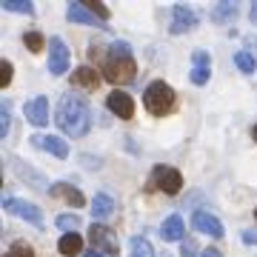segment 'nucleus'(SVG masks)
<instances>
[{"label": "nucleus", "mask_w": 257, "mask_h": 257, "mask_svg": "<svg viewBox=\"0 0 257 257\" xmlns=\"http://www.w3.org/2000/svg\"><path fill=\"white\" fill-rule=\"evenodd\" d=\"M55 123L60 126V132L66 138H86L89 128H92V109H89V103L83 100L80 94L69 92L60 97Z\"/></svg>", "instance_id": "obj_1"}, {"label": "nucleus", "mask_w": 257, "mask_h": 257, "mask_svg": "<svg viewBox=\"0 0 257 257\" xmlns=\"http://www.w3.org/2000/svg\"><path fill=\"white\" fill-rule=\"evenodd\" d=\"M143 103H146V109L157 117H163L169 111L175 109V89L163 80H155L146 86V92H143Z\"/></svg>", "instance_id": "obj_2"}, {"label": "nucleus", "mask_w": 257, "mask_h": 257, "mask_svg": "<svg viewBox=\"0 0 257 257\" xmlns=\"http://www.w3.org/2000/svg\"><path fill=\"white\" fill-rule=\"evenodd\" d=\"M100 72L103 77L109 83H117V86H123V83H132L135 80V72H138V66H135V60L132 57H106L100 63Z\"/></svg>", "instance_id": "obj_3"}, {"label": "nucleus", "mask_w": 257, "mask_h": 257, "mask_svg": "<svg viewBox=\"0 0 257 257\" xmlns=\"http://www.w3.org/2000/svg\"><path fill=\"white\" fill-rule=\"evenodd\" d=\"M152 189H160L166 194H177L180 192V186H183V175L177 172V169H169V166H157L155 172H152Z\"/></svg>", "instance_id": "obj_4"}, {"label": "nucleus", "mask_w": 257, "mask_h": 257, "mask_svg": "<svg viewBox=\"0 0 257 257\" xmlns=\"http://www.w3.org/2000/svg\"><path fill=\"white\" fill-rule=\"evenodd\" d=\"M3 209L12 211L15 217H23L26 223H32V226H43V211L37 209L35 203H29V200H18V197H3Z\"/></svg>", "instance_id": "obj_5"}, {"label": "nucleus", "mask_w": 257, "mask_h": 257, "mask_svg": "<svg viewBox=\"0 0 257 257\" xmlns=\"http://www.w3.org/2000/svg\"><path fill=\"white\" fill-rule=\"evenodd\" d=\"M89 240H92V248H97L103 254H117V248H120V243H117V237L111 234V229H106L100 223H92Z\"/></svg>", "instance_id": "obj_6"}, {"label": "nucleus", "mask_w": 257, "mask_h": 257, "mask_svg": "<svg viewBox=\"0 0 257 257\" xmlns=\"http://www.w3.org/2000/svg\"><path fill=\"white\" fill-rule=\"evenodd\" d=\"M49 72L52 74H66L69 72V49L60 37H52L49 40Z\"/></svg>", "instance_id": "obj_7"}, {"label": "nucleus", "mask_w": 257, "mask_h": 257, "mask_svg": "<svg viewBox=\"0 0 257 257\" xmlns=\"http://www.w3.org/2000/svg\"><path fill=\"white\" fill-rule=\"evenodd\" d=\"M106 106H109V111L117 114L120 120L135 117V100H132V94H126V92H111L109 97H106Z\"/></svg>", "instance_id": "obj_8"}, {"label": "nucleus", "mask_w": 257, "mask_h": 257, "mask_svg": "<svg viewBox=\"0 0 257 257\" xmlns=\"http://www.w3.org/2000/svg\"><path fill=\"white\" fill-rule=\"evenodd\" d=\"M197 26V15H194L189 6L177 3L172 9V35H183V32H192Z\"/></svg>", "instance_id": "obj_9"}, {"label": "nucleus", "mask_w": 257, "mask_h": 257, "mask_svg": "<svg viewBox=\"0 0 257 257\" xmlns=\"http://www.w3.org/2000/svg\"><path fill=\"white\" fill-rule=\"evenodd\" d=\"M66 18L72 20V23H83V26H97V29H106V23H103L94 12L86 9V3H69L66 6Z\"/></svg>", "instance_id": "obj_10"}, {"label": "nucleus", "mask_w": 257, "mask_h": 257, "mask_svg": "<svg viewBox=\"0 0 257 257\" xmlns=\"http://www.w3.org/2000/svg\"><path fill=\"white\" fill-rule=\"evenodd\" d=\"M23 114L32 126H46L49 123V100L46 97H32V100L23 106Z\"/></svg>", "instance_id": "obj_11"}, {"label": "nucleus", "mask_w": 257, "mask_h": 257, "mask_svg": "<svg viewBox=\"0 0 257 257\" xmlns=\"http://www.w3.org/2000/svg\"><path fill=\"white\" fill-rule=\"evenodd\" d=\"M209 74H211V57H209V52L197 49L192 55V83L203 86V83H209Z\"/></svg>", "instance_id": "obj_12"}, {"label": "nucleus", "mask_w": 257, "mask_h": 257, "mask_svg": "<svg viewBox=\"0 0 257 257\" xmlns=\"http://www.w3.org/2000/svg\"><path fill=\"white\" fill-rule=\"evenodd\" d=\"M192 226L197 231H203V234H209V237H223V223L214 217V214H209V211H194L192 217Z\"/></svg>", "instance_id": "obj_13"}, {"label": "nucleus", "mask_w": 257, "mask_h": 257, "mask_svg": "<svg viewBox=\"0 0 257 257\" xmlns=\"http://www.w3.org/2000/svg\"><path fill=\"white\" fill-rule=\"evenodd\" d=\"M32 143H35L37 149L49 152V155H55V157H69V143L60 140V138H55V135H35Z\"/></svg>", "instance_id": "obj_14"}, {"label": "nucleus", "mask_w": 257, "mask_h": 257, "mask_svg": "<svg viewBox=\"0 0 257 257\" xmlns=\"http://www.w3.org/2000/svg\"><path fill=\"white\" fill-rule=\"evenodd\" d=\"M114 197L111 194H106V192H100V194H94V200H92V217L94 220H109L111 214H114Z\"/></svg>", "instance_id": "obj_15"}, {"label": "nucleus", "mask_w": 257, "mask_h": 257, "mask_svg": "<svg viewBox=\"0 0 257 257\" xmlns=\"http://www.w3.org/2000/svg\"><path fill=\"white\" fill-rule=\"evenodd\" d=\"M49 194L52 197H60V200H66L69 206H74V209H80L83 203H86V197H83L74 186H69V183H55L52 189H49Z\"/></svg>", "instance_id": "obj_16"}, {"label": "nucleus", "mask_w": 257, "mask_h": 257, "mask_svg": "<svg viewBox=\"0 0 257 257\" xmlns=\"http://www.w3.org/2000/svg\"><path fill=\"white\" fill-rule=\"evenodd\" d=\"M183 231H186L183 217L180 214H172V217H166L163 229H160V237L169 240V243H175V240H183Z\"/></svg>", "instance_id": "obj_17"}, {"label": "nucleus", "mask_w": 257, "mask_h": 257, "mask_svg": "<svg viewBox=\"0 0 257 257\" xmlns=\"http://www.w3.org/2000/svg\"><path fill=\"white\" fill-rule=\"evenodd\" d=\"M12 166H15V175H18L20 180H32V183H35V189H40V192H49V189H52V186H46V180L37 175L35 169L23 166V163L18 160V157H12Z\"/></svg>", "instance_id": "obj_18"}, {"label": "nucleus", "mask_w": 257, "mask_h": 257, "mask_svg": "<svg viewBox=\"0 0 257 257\" xmlns=\"http://www.w3.org/2000/svg\"><path fill=\"white\" fill-rule=\"evenodd\" d=\"M72 83H74V86H83V89H97L100 77H97V72H94V69H89V66H80V69H74Z\"/></svg>", "instance_id": "obj_19"}, {"label": "nucleus", "mask_w": 257, "mask_h": 257, "mask_svg": "<svg viewBox=\"0 0 257 257\" xmlns=\"http://www.w3.org/2000/svg\"><path fill=\"white\" fill-rule=\"evenodd\" d=\"M237 3H217L214 9L209 12V18L214 20V23H231V20L237 18Z\"/></svg>", "instance_id": "obj_20"}, {"label": "nucleus", "mask_w": 257, "mask_h": 257, "mask_svg": "<svg viewBox=\"0 0 257 257\" xmlns=\"http://www.w3.org/2000/svg\"><path fill=\"white\" fill-rule=\"evenodd\" d=\"M57 248H60V254H66V257L80 254V251H83V237H80V234H63L60 243H57Z\"/></svg>", "instance_id": "obj_21"}, {"label": "nucleus", "mask_w": 257, "mask_h": 257, "mask_svg": "<svg viewBox=\"0 0 257 257\" xmlns=\"http://www.w3.org/2000/svg\"><path fill=\"white\" fill-rule=\"evenodd\" d=\"M80 226H83V220L77 214H60V217H57V229H63L66 234H77Z\"/></svg>", "instance_id": "obj_22"}, {"label": "nucleus", "mask_w": 257, "mask_h": 257, "mask_svg": "<svg viewBox=\"0 0 257 257\" xmlns=\"http://www.w3.org/2000/svg\"><path fill=\"white\" fill-rule=\"evenodd\" d=\"M132 257H155V248L146 237H132Z\"/></svg>", "instance_id": "obj_23"}, {"label": "nucleus", "mask_w": 257, "mask_h": 257, "mask_svg": "<svg viewBox=\"0 0 257 257\" xmlns=\"http://www.w3.org/2000/svg\"><path fill=\"white\" fill-rule=\"evenodd\" d=\"M3 257H35V248L29 246L26 240H15V243L9 246V251H6Z\"/></svg>", "instance_id": "obj_24"}, {"label": "nucleus", "mask_w": 257, "mask_h": 257, "mask_svg": "<svg viewBox=\"0 0 257 257\" xmlns=\"http://www.w3.org/2000/svg\"><path fill=\"white\" fill-rule=\"evenodd\" d=\"M3 9L6 12H18V15H35V6L26 0H3Z\"/></svg>", "instance_id": "obj_25"}, {"label": "nucleus", "mask_w": 257, "mask_h": 257, "mask_svg": "<svg viewBox=\"0 0 257 257\" xmlns=\"http://www.w3.org/2000/svg\"><path fill=\"white\" fill-rule=\"evenodd\" d=\"M234 63H237L240 72L254 74V55H251V52H237V55H234Z\"/></svg>", "instance_id": "obj_26"}, {"label": "nucleus", "mask_w": 257, "mask_h": 257, "mask_svg": "<svg viewBox=\"0 0 257 257\" xmlns=\"http://www.w3.org/2000/svg\"><path fill=\"white\" fill-rule=\"evenodd\" d=\"M23 43H26L29 52H40V49L46 46V40H43V35H40V32H26Z\"/></svg>", "instance_id": "obj_27"}, {"label": "nucleus", "mask_w": 257, "mask_h": 257, "mask_svg": "<svg viewBox=\"0 0 257 257\" xmlns=\"http://www.w3.org/2000/svg\"><path fill=\"white\" fill-rule=\"evenodd\" d=\"M109 55L111 57H132V46H128L126 40H117V43L109 46Z\"/></svg>", "instance_id": "obj_28"}, {"label": "nucleus", "mask_w": 257, "mask_h": 257, "mask_svg": "<svg viewBox=\"0 0 257 257\" xmlns=\"http://www.w3.org/2000/svg\"><path fill=\"white\" fill-rule=\"evenodd\" d=\"M9 120H12L9 103H3V106H0V138H6V135H9Z\"/></svg>", "instance_id": "obj_29"}, {"label": "nucleus", "mask_w": 257, "mask_h": 257, "mask_svg": "<svg viewBox=\"0 0 257 257\" xmlns=\"http://www.w3.org/2000/svg\"><path fill=\"white\" fill-rule=\"evenodd\" d=\"M86 9H89V12H94V15H97V18L103 20V23L109 20V9H106L103 3H86Z\"/></svg>", "instance_id": "obj_30"}, {"label": "nucleus", "mask_w": 257, "mask_h": 257, "mask_svg": "<svg viewBox=\"0 0 257 257\" xmlns=\"http://www.w3.org/2000/svg\"><path fill=\"white\" fill-rule=\"evenodd\" d=\"M9 83H12V63L3 60L0 63V86H9Z\"/></svg>", "instance_id": "obj_31"}, {"label": "nucleus", "mask_w": 257, "mask_h": 257, "mask_svg": "<svg viewBox=\"0 0 257 257\" xmlns=\"http://www.w3.org/2000/svg\"><path fill=\"white\" fill-rule=\"evenodd\" d=\"M180 257H200V251H197V246H194V240H183Z\"/></svg>", "instance_id": "obj_32"}, {"label": "nucleus", "mask_w": 257, "mask_h": 257, "mask_svg": "<svg viewBox=\"0 0 257 257\" xmlns=\"http://www.w3.org/2000/svg\"><path fill=\"white\" fill-rule=\"evenodd\" d=\"M243 243H248V246H257V231H243Z\"/></svg>", "instance_id": "obj_33"}, {"label": "nucleus", "mask_w": 257, "mask_h": 257, "mask_svg": "<svg viewBox=\"0 0 257 257\" xmlns=\"http://www.w3.org/2000/svg\"><path fill=\"white\" fill-rule=\"evenodd\" d=\"M200 257H223V251H220V248H203Z\"/></svg>", "instance_id": "obj_34"}, {"label": "nucleus", "mask_w": 257, "mask_h": 257, "mask_svg": "<svg viewBox=\"0 0 257 257\" xmlns=\"http://www.w3.org/2000/svg\"><path fill=\"white\" fill-rule=\"evenodd\" d=\"M248 18H251V23L257 26V3H251V12H248Z\"/></svg>", "instance_id": "obj_35"}, {"label": "nucleus", "mask_w": 257, "mask_h": 257, "mask_svg": "<svg viewBox=\"0 0 257 257\" xmlns=\"http://www.w3.org/2000/svg\"><path fill=\"white\" fill-rule=\"evenodd\" d=\"M83 257H106V254H103V251H97V248H89Z\"/></svg>", "instance_id": "obj_36"}, {"label": "nucleus", "mask_w": 257, "mask_h": 257, "mask_svg": "<svg viewBox=\"0 0 257 257\" xmlns=\"http://www.w3.org/2000/svg\"><path fill=\"white\" fill-rule=\"evenodd\" d=\"M254 140H257V126H254Z\"/></svg>", "instance_id": "obj_37"}, {"label": "nucleus", "mask_w": 257, "mask_h": 257, "mask_svg": "<svg viewBox=\"0 0 257 257\" xmlns=\"http://www.w3.org/2000/svg\"><path fill=\"white\" fill-rule=\"evenodd\" d=\"M254 217H257V209H254Z\"/></svg>", "instance_id": "obj_38"}]
</instances>
